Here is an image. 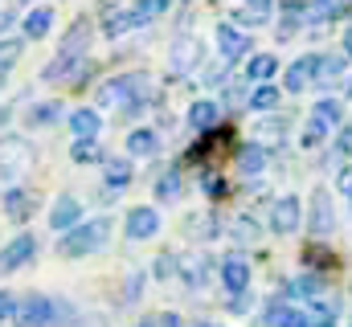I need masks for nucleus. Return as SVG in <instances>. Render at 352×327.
Masks as SVG:
<instances>
[{
	"mask_svg": "<svg viewBox=\"0 0 352 327\" xmlns=\"http://www.w3.org/2000/svg\"><path fill=\"white\" fill-rule=\"evenodd\" d=\"M107 238H111V221H107V217L78 221L74 229H66V234H62L58 253H62V258H87V253H94V249H102Z\"/></svg>",
	"mask_w": 352,
	"mask_h": 327,
	"instance_id": "f257e3e1",
	"label": "nucleus"
},
{
	"mask_svg": "<svg viewBox=\"0 0 352 327\" xmlns=\"http://www.w3.org/2000/svg\"><path fill=\"white\" fill-rule=\"evenodd\" d=\"M12 324L16 327H54V299L50 295H25V299H16V307H12Z\"/></svg>",
	"mask_w": 352,
	"mask_h": 327,
	"instance_id": "f03ea898",
	"label": "nucleus"
},
{
	"mask_svg": "<svg viewBox=\"0 0 352 327\" xmlns=\"http://www.w3.org/2000/svg\"><path fill=\"white\" fill-rule=\"evenodd\" d=\"M29 164H33V148L21 135L0 139V180H16L21 172H29Z\"/></svg>",
	"mask_w": 352,
	"mask_h": 327,
	"instance_id": "7ed1b4c3",
	"label": "nucleus"
},
{
	"mask_svg": "<svg viewBox=\"0 0 352 327\" xmlns=\"http://www.w3.org/2000/svg\"><path fill=\"white\" fill-rule=\"evenodd\" d=\"M307 229L316 238H332L336 234V205L328 196V188H316L311 192V213H307Z\"/></svg>",
	"mask_w": 352,
	"mask_h": 327,
	"instance_id": "20e7f679",
	"label": "nucleus"
},
{
	"mask_svg": "<svg viewBox=\"0 0 352 327\" xmlns=\"http://www.w3.org/2000/svg\"><path fill=\"white\" fill-rule=\"evenodd\" d=\"M144 74H119V78H107L102 86H98V106H119L123 98H135L140 90H144Z\"/></svg>",
	"mask_w": 352,
	"mask_h": 327,
	"instance_id": "39448f33",
	"label": "nucleus"
},
{
	"mask_svg": "<svg viewBox=\"0 0 352 327\" xmlns=\"http://www.w3.org/2000/svg\"><path fill=\"white\" fill-rule=\"evenodd\" d=\"M299 225H303V205H299V196H278L274 209H270V229L283 234V238H291Z\"/></svg>",
	"mask_w": 352,
	"mask_h": 327,
	"instance_id": "423d86ee",
	"label": "nucleus"
},
{
	"mask_svg": "<svg viewBox=\"0 0 352 327\" xmlns=\"http://www.w3.org/2000/svg\"><path fill=\"white\" fill-rule=\"evenodd\" d=\"M156 229H160V213L152 205H135L127 213V221H123V234L131 242H148V238H156Z\"/></svg>",
	"mask_w": 352,
	"mask_h": 327,
	"instance_id": "0eeeda50",
	"label": "nucleus"
},
{
	"mask_svg": "<svg viewBox=\"0 0 352 327\" xmlns=\"http://www.w3.org/2000/svg\"><path fill=\"white\" fill-rule=\"evenodd\" d=\"M217 274H221V286H226L230 295H246V286H250V262H246L242 253H230V258H221Z\"/></svg>",
	"mask_w": 352,
	"mask_h": 327,
	"instance_id": "6e6552de",
	"label": "nucleus"
},
{
	"mask_svg": "<svg viewBox=\"0 0 352 327\" xmlns=\"http://www.w3.org/2000/svg\"><path fill=\"white\" fill-rule=\"evenodd\" d=\"M33 253H37V238H33V234H21V238H12V242L0 249V274H12V270H21L25 262H33Z\"/></svg>",
	"mask_w": 352,
	"mask_h": 327,
	"instance_id": "1a4fd4ad",
	"label": "nucleus"
},
{
	"mask_svg": "<svg viewBox=\"0 0 352 327\" xmlns=\"http://www.w3.org/2000/svg\"><path fill=\"white\" fill-rule=\"evenodd\" d=\"M217 49L226 62H238L250 54V33H242L238 25H217Z\"/></svg>",
	"mask_w": 352,
	"mask_h": 327,
	"instance_id": "9d476101",
	"label": "nucleus"
},
{
	"mask_svg": "<svg viewBox=\"0 0 352 327\" xmlns=\"http://www.w3.org/2000/svg\"><path fill=\"white\" fill-rule=\"evenodd\" d=\"M90 49V21L87 16H78L74 25H70V33L62 37V45H58V58H70V62H78V58H87Z\"/></svg>",
	"mask_w": 352,
	"mask_h": 327,
	"instance_id": "9b49d317",
	"label": "nucleus"
},
{
	"mask_svg": "<svg viewBox=\"0 0 352 327\" xmlns=\"http://www.w3.org/2000/svg\"><path fill=\"white\" fill-rule=\"evenodd\" d=\"M217 123H221V102H213V98H197V102L188 106V127H192V131L209 135Z\"/></svg>",
	"mask_w": 352,
	"mask_h": 327,
	"instance_id": "f8f14e48",
	"label": "nucleus"
},
{
	"mask_svg": "<svg viewBox=\"0 0 352 327\" xmlns=\"http://www.w3.org/2000/svg\"><path fill=\"white\" fill-rule=\"evenodd\" d=\"M78 221H82V205H78V196H58L54 209H50V229L66 234V229H74Z\"/></svg>",
	"mask_w": 352,
	"mask_h": 327,
	"instance_id": "ddd939ff",
	"label": "nucleus"
},
{
	"mask_svg": "<svg viewBox=\"0 0 352 327\" xmlns=\"http://www.w3.org/2000/svg\"><path fill=\"white\" fill-rule=\"evenodd\" d=\"M316 70H320V54H303L295 66H287V94H299L316 82Z\"/></svg>",
	"mask_w": 352,
	"mask_h": 327,
	"instance_id": "4468645a",
	"label": "nucleus"
},
{
	"mask_svg": "<svg viewBox=\"0 0 352 327\" xmlns=\"http://www.w3.org/2000/svg\"><path fill=\"white\" fill-rule=\"evenodd\" d=\"M33 209H37V196H33V192H25V188H8V196H4V213H8L12 221H29Z\"/></svg>",
	"mask_w": 352,
	"mask_h": 327,
	"instance_id": "2eb2a0df",
	"label": "nucleus"
},
{
	"mask_svg": "<svg viewBox=\"0 0 352 327\" xmlns=\"http://www.w3.org/2000/svg\"><path fill=\"white\" fill-rule=\"evenodd\" d=\"M180 278H184V286L201 291V286L213 278V262H209V258H184V262H180Z\"/></svg>",
	"mask_w": 352,
	"mask_h": 327,
	"instance_id": "dca6fc26",
	"label": "nucleus"
},
{
	"mask_svg": "<svg viewBox=\"0 0 352 327\" xmlns=\"http://www.w3.org/2000/svg\"><path fill=\"white\" fill-rule=\"evenodd\" d=\"M70 131H74L78 139H98V131H102V115L90 111V106H78V111L70 115Z\"/></svg>",
	"mask_w": 352,
	"mask_h": 327,
	"instance_id": "f3484780",
	"label": "nucleus"
},
{
	"mask_svg": "<svg viewBox=\"0 0 352 327\" xmlns=\"http://www.w3.org/2000/svg\"><path fill=\"white\" fill-rule=\"evenodd\" d=\"M197 62H201V41H197V37H180L173 45V70L184 74V70H192Z\"/></svg>",
	"mask_w": 352,
	"mask_h": 327,
	"instance_id": "a211bd4d",
	"label": "nucleus"
},
{
	"mask_svg": "<svg viewBox=\"0 0 352 327\" xmlns=\"http://www.w3.org/2000/svg\"><path fill=\"white\" fill-rule=\"evenodd\" d=\"M127 152H131V156H156V152H160V135H156L152 127H135V131L127 135Z\"/></svg>",
	"mask_w": 352,
	"mask_h": 327,
	"instance_id": "6ab92c4d",
	"label": "nucleus"
},
{
	"mask_svg": "<svg viewBox=\"0 0 352 327\" xmlns=\"http://www.w3.org/2000/svg\"><path fill=\"white\" fill-rule=\"evenodd\" d=\"M238 172H242V176H263L266 172V148H258V144L238 148Z\"/></svg>",
	"mask_w": 352,
	"mask_h": 327,
	"instance_id": "aec40b11",
	"label": "nucleus"
},
{
	"mask_svg": "<svg viewBox=\"0 0 352 327\" xmlns=\"http://www.w3.org/2000/svg\"><path fill=\"white\" fill-rule=\"evenodd\" d=\"M127 29H135V16L123 12V8H115V4H107V8H102V33H107V37H119V33H127Z\"/></svg>",
	"mask_w": 352,
	"mask_h": 327,
	"instance_id": "412c9836",
	"label": "nucleus"
},
{
	"mask_svg": "<svg viewBox=\"0 0 352 327\" xmlns=\"http://www.w3.org/2000/svg\"><path fill=\"white\" fill-rule=\"evenodd\" d=\"M336 319H340V303L324 295V299H316V303H311V315H307V327H332Z\"/></svg>",
	"mask_w": 352,
	"mask_h": 327,
	"instance_id": "4be33fe9",
	"label": "nucleus"
},
{
	"mask_svg": "<svg viewBox=\"0 0 352 327\" xmlns=\"http://www.w3.org/2000/svg\"><path fill=\"white\" fill-rule=\"evenodd\" d=\"M270 8H274V0H242V4H238V21L258 29V25L270 21Z\"/></svg>",
	"mask_w": 352,
	"mask_h": 327,
	"instance_id": "5701e85b",
	"label": "nucleus"
},
{
	"mask_svg": "<svg viewBox=\"0 0 352 327\" xmlns=\"http://www.w3.org/2000/svg\"><path fill=\"white\" fill-rule=\"evenodd\" d=\"M287 139V123L278 119V115H270V119H263L258 127H254V144L258 148H270V144H283Z\"/></svg>",
	"mask_w": 352,
	"mask_h": 327,
	"instance_id": "b1692460",
	"label": "nucleus"
},
{
	"mask_svg": "<svg viewBox=\"0 0 352 327\" xmlns=\"http://www.w3.org/2000/svg\"><path fill=\"white\" fill-rule=\"evenodd\" d=\"M274 74H278V62H274V54H254V58H250V66H246V78L258 82V86H263V82H270Z\"/></svg>",
	"mask_w": 352,
	"mask_h": 327,
	"instance_id": "393cba45",
	"label": "nucleus"
},
{
	"mask_svg": "<svg viewBox=\"0 0 352 327\" xmlns=\"http://www.w3.org/2000/svg\"><path fill=\"white\" fill-rule=\"evenodd\" d=\"M311 119H320L324 127H340V119H344V102H340V98H320V102L311 106Z\"/></svg>",
	"mask_w": 352,
	"mask_h": 327,
	"instance_id": "a878e982",
	"label": "nucleus"
},
{
	"mask_svg": "<svg viewBox=\"0 0 352 327\" xmlns=\"http://www.w3.org/2000/svg\"><path fill=\"white\" fill-rule=\"evenodd\" d=\"M278 102H283V90H274L270 82H263V86H254V90H250V106H254V111H263V115L278 111Z\"/></svg>",
	"mask_w": 352,
	"mask_h": 327,
	"instance_id": "bb28decb",
	"label": "nucleus"
},
{
	"mask_svg": "<svg viewBox=\"0 0 352 327\" xmlns=\"http://www.w3.org/2000/svg\"><path fill=\"white\" fill-rule=\"evenodd\" d=\"M266 319H270V327H307V315H303V311H295V307H287L283 299L270 307V315H266Z\"/></svg>",
	"mask_w": 352,
	"mask_h": 327,
	"instance_id": "cd10ccee",
	"label": "nucleus"
},
{
	"mask_svg": "<svg viewBox=\"0 0 352 327\" xmlns=\"http://www.w3.org/2000/svg\"><path fill=\"white\" fill-rule=\"evenodd\" d=\"M50 25H54V8H33L29 16H25V37H45L50 33Z\"/></svg>",
	"mask_w": 352,
	"mask_h": 327,
	"instance_id": "c85d7f7f",
	"label": "nucleus"
},
{
	"mask_svg": "<svg viewBox=\"0 0 352 327\" xmlns=\"http://www.w3.org/2000/svg\"><path fill=\"white\" fill-rule=\"evenodd\" d=\"M344 78V54H332V58H320V70H316V82L320 86H332V82Z\"/></svg>",
	"mask_w": 352,
	"mask_h": 327,
	"instance_id": "c756f323",
	"label": "nucleus"
},
{
	"mask_svg": "<svg viewBox=\"0 0 352 327\" xmlns=\"http://www.w3.org/2000/svg\"><path fill=\"white\" fill-rule=\"evenodd\" d=\"M168 4H173V0H135L131 16H135V25H148V21H156V16H164Z\"/></svg>",
	"mask_w": 352,
	"mask_h": 327,
	"instance_id": "7c9ffc66",
	"label": "nucleus"
},
{
	"mask_svg": "<svg viewBox=\"0 0 352 327\" xmlns=\"http://www.w3.org/2000/svg\"><path fill=\"white\" fill-rule=\"evenodd\" d=\"M21 54H25V41H21V37H4V41H0V74H8V70L21 62Z\"/></svg>",
	"mask_w": 352,
	"mask_h": 327,
	"instance_id": "2f4dec72",
	"label": "nucleus"
},
{
	"mask_svg": "<svg viewBox=\"0 0 352 327\" xmlns=\"http://www.w3.org/2000/svg\"><path fill=\"white\" fill-rule=\"evenodd\" d=\"M176 196H180V168H168L156 180V201H176Z\"/></svg>",
	"mask_w": 352,
	"mask_h": 327,
	"instance_id": "473e14b6",
	"label": "nucleus"
},
{
	"mask_svg": "<svg viewBox=\"0 0 352 327\" xmlns=\"http://www.w3.org/2000/svg\"><path fill=\"white\" fill-rule=\"evenodd\" d=\"M127 184H131V164L111 160V164H107V188H111V192H119V188H127Z\"/></svg>",
	"mask_w": 352,
	"mask_h": 327,
	"instance_id": "72a5a7b5",
	"label": "nucleus"
},
{
	"mask_svg": "<svg viewBox=\"0 0 352 327\" xmlns=\"http://www.w3.org/2000/svg\"><path fill=\"white\" fill-rule=\"evenodd\" d=\"M144 282H148V274H144V270H131V274H127V282H123V307L140 303V295H144Z\"/></svg>",
	"mask_w": 352,
	"mask_h": 327,
	"instance_id": "f704fd0d",
	"label": "nucleus"
},
{
	"mask_svg": "<svg viewBox=\"0 0 352 327\" xmlns=\"http://www.w3.org/2000/svg\"><path fill=\"white\" fill-rule=\"evenodd\" d=\"M102 156L98 152V139H74V148H70V160L74 164H94Z\"/></svg>",
	"mask_w": 352,
	"mask_h": 327,
	"instance_id": "c9c22d12",
	"label": "nucleus"
},
{
	"mask_svg": "<svg viewBox=\"0 0 352 327\" xmlns=\"http://www.w3.org/2000/svg\"><path fill=\"white\" fill-rule=\"evenodd\" d=\"M328 131H332V127H324L320 119H307V131H303V148H320V144L328 139Z\"/></svg>",
	"mask_w": 352,
	"mask_h": 327,
	"instance_id": "e433bc0d",
	"label": "nucleus"
},
{
	"mask_svg": "<svg viewBox=\"0 0 352 327\" xmlns=\"http://www.w3.org/2000/svg\"><path fill=\"white\" fill-rule=\"evenodd\" d=\"M234 242H258V221L238 217V221H234Z\"/></svg>",
	"mask_w": 352,
	"mask_h": 327,
	"instance_id": "4c0bfd02",
	"label": "nucleus"
},
{
	"mask_svg": "<svg viewBox=\"0 0 352 327\" xmlns=\"http://www.w3.org/2000/svg\"><path fill=\"white\" fill-rule=\"evenodd\" d=\"M58 111H62L58 102H45V106H33V111H29V123H33V127H41V123H54V119H58Z\"/></svg>",
	"mask_w": 352,
	"mask_h": 327,
	"instance_id": "58836bf2",
	"label": "nucleus"
},
{
	"mask_svg": "<svg viewBox=\"0 0 352 327\" xmlns=\"http://www.w3.org/2000/svg\"><path fill=\"white\" fill-rule=\"evenodd\" d=\"M152 274H156V278H173L176 274V253H160V258L152 262Z\"/></svg>",
	"mask_w": 352,
	"mask_h": 327,
	"instance_id": "ea45409f",
	"label": "nucleus"
},
{
	"mask_svg": "<svg viewBox=\"0 0 352 327\" xmlns=\"http://www.w3.org/2000/svg\"><path fill=\"white\" fill-rule=\"evenodd\" d=\"M144 327H184V324H180V315H176V311H160V315H152Z\"/></svg>",
	"mask_w": 352,
	"mask_h": 327,
	"instance_id": "a19ab883",
	"label": "nucleus"
},
{
	"mask_svg": "<svg viewBox=\"0 0 352 327\" xmlns=\"http://www.w3.org/2000/svg\"><path fill=\"white\" fill-rule=\"evenodd\" d=\"M192 234L197 238H213V217H192Z\"/></svg>",
	"mask_w": 352,
	"mask_h": 327,
	"instance_id": "79ce46f5",
	"label": "nucleus"
},
{
	"mask_svg": "<svg viewBox=\"0 0 352 327\" xmlns=\"http://www.w3.org/2000/svg\"><path fill=\"white\" fill-rule=\"evenodd\" d=\"M12 307H16V295L0 291V324H4V319H12Z\"/></svg>",
	"mask_w": 352,
	"mask_h": 327,
	"instance_id": "37998d69",
	"label": "nucleus"
},
{
	"mask_svg": "<svg viewBox=\"0 0 352 327\" xmlns=\"http://www.w3.org/2000/svg\"><path fill=\"white\" fill-rule=\"evenodd\" d=\"M205 192L217 201V196H226V180H217V176H205Z\"/></svg>",
	"mask_w": 352,
	"mask_h": 327,
	"instance_id": "c03bdc74",
	"label": "nucleus"
},
{
	"mask_svg": "<svg viewBox=\"0 0 352 327\" xmlns=\"http://www.w3.org/2000/svg\"><path fill=\"white\" fill-rule=\"evenodd\" d=\"M74 327H111V324H107V315H78Z\"/></svg>",
	"mask_w": 352,
	"mask_h": 327,
	"instance_id": "a18cd8bd",
	"label": "nucleus"
},
{
	"mask_svg": "<svg viewBox=\"0 0 352 327\" xmlns=\"http://www.w3.org/2000/svg\"><path fill=\"white\" fill-rule=\"evenodd\" d=\"M336 152H340V156H349V152H352V127H349V131H340V144H336Z\"/></svg>",
	"mask_w": 352,
	"mask_h": 327,
	"instance_id": "49530a36",
	"label": "nucleus"
},
{
	"mask_svg": "<svg viewBox=\"0 0 352 327\" xmlns=\"http://www.w3.org/2000/svg\"><path fill=\"white\" fill-rule=\"evenodd\" d=\"M246 307H250V299H246V295H234V303H230V311H234V315H242Z\"/></svg>",
	"mask_w": 352,
	"mask_h": 327,
	"instance_id": "de8ad7c7",
	"label": "nucleus"
},
{
	"mask_svg": "<svg viewBox=\"0 0 352 327\" xmlns=\"http://www.w3.org/2000/svg\"><path fill=\"white\" fill-rule=\"evenodd\" d=\"M340 192H344V196L352 192V168H344V172H340Z\"/></svg>",
	"mask_w": 352,
	"mask_h": 327,
	"instance_id": "09e8293b",
	"label": "nucleus"
},
{
	"mask_svg": "<svg viewBox=\"0 0 352 327\" xmlns=\"http://www.w3.org/2000/svg\"><path fill=\"white\" fill-rule=\"evenodd\" d=\"M8 25H12V12H8V8H0V33H4Z\"/></svg>",
	"mask_w": 352,
	"mask_h": 327,
	"instance_id": "8fccbe9b",
	"label": "nucleus"
},
{
	"mask_svg": "<svg viewBox=\"0 0 352 327\" xmlns=\"http://www.w3.org/2000/svg\"><path fill=\"white\" fill-rule=\"evenodd\" d=\"M344 58H352V25L344 29Z\"/></svg>",
	"mask_w": 352,
	"mask_h": 327,
	"instance_id": "3c124183",
	"label": "nucleus"
},
{
	"mask_svg": "<svg viewBox=\"0 0 352 327\" xmlns=\"http://www.w3.org/2000/svg\"><path fill=\"white\" fill-rule=\"evenodd\" d=\"M4 119H8V106H0V123H4Z\"/></svg>",
	"mask_w": 352,
	"mask_h": 327,
	"instance_id": "603ef678",
	"label": "nucleus"
},
{
	"mask_svg": "<svg viewBox=\"0 0 352 327\" xmlns=\"http://www.w3.org/2000/svg\"><path fill=\"white\" fill-rule=\"evenodd\" d=\"M197 327H221V324H197Z\"/></svg>",
	"mask_w": 352,
	"mask_h": 327,
	"instance_id": "864d4df0",
	"label": "nucleus"
},
{
	"mask_svg": "<svg viewBox=\"0 0 352 327\" xmlns=\"http://www.w3.org/2000/svg\"><path fill=\"white\" fill-rule=\"evenodd\" d=\"M349 201H352V192H349Z\"/></svg>",
	"mask_w": 352,
	"mask_h": 327,
	"instance_id": "5fc2aeb1",
	"label": "nucleus"
},
{
	"mask_svg": "<svg viewBox=\"0 0 352 327\" xmlns=\"http://www.w3.org/2000/svg\"><path fill=\"white\" fill-rule=\"evenodd\" d=\"M140 327H144V324H140Z\"/></svg>",
	"mask_w": 352,
	"mask_h": 327,
	"instance_id": "6e6d98bb",
	"label": "nucleus"
}]
</instances>
